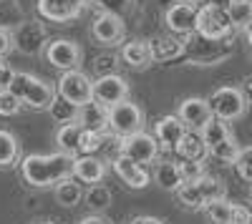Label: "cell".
<instances>
[{
    "label": "cell",
    "instance_id": "obj_1",
    "mask_svg": "<svg viewBox=\"0 0 252 224\" xmlns=\"http://www.w3.org/2000/svg\"><path fill=\"white\" fill-rule=\"evenodd\" d=\"M20 164V176L28 187L33 189H51L58 181L68 179L73 171V156L53 151V154H28L18 159Z\"/></svg>",
    "mask_w": 252,
    "mask_h": 224
},
{
    "label": "cell",
    "instance_id": "obj_2",
    "mask_svg": "<svg viewBox=\"0 0 252 224\" xmlns=\"http://www.w3.org/2000/svg\"><path fill=\"white\" fill-rule=\"evenodd\" d=\"M5 86L20 101V106L33 109V111H46L51 106V101L56 98V86L26 71H10Z\"/></svg>",
    "mask_w": 252,
    "mask_h": 224
},
{
    "label": "cell",
    "instance_id": "obj_3",
    "mask_svg": "<svg viewBox=\"0 0 252 224\" xmlns=\"http://www.w3.org/2000/svg\"><path fill=\"white\" fill-rule=\"evenodd\" d=\"M229 53H232V48H229L227 40H209L197 35L194 30L182 38V58H187L189 63L215 66L220 60H224Z\"/></svg>",
    "mask_w": 252,
    "mask_h": 224
},
{
    "label": "cell",
    "instance_id": "obj_4",
    "mask_svg": "<svg viewBox=\"0 0 252 224\" xmlns=\"http://www.w3.org/2000/svg\"><path fill=\"white\" fill-rule=\"evenodd\" d=\"M194 33L202 38H209V40H227L235 33V26L224 8L202 3L194 15Z\"/></svg>",
    "mask_w": 252,
    "mask_h": 224
},
{
    "label": "cell",
    "instance_id": "obj_5",
    "mask_svg": "<svg viewBox=\"0 0 252 224\" xmlns=\"http://www.w3.org/2000/svg\"><path fill=\"white\" fill-rule=\"evenodd\" d=\"M94 81L89 73H83L81 68H71V71H61V78L56 84V96H61L63 101H68L73 106H86L94 101Z\"/></svg>",
    "mask_w": 252,
    "mask_h": 224
},
{
    "label": "cell",
    "instance_id": "obj_6",
    "mask_svg": "<svg viewBox=\"0 0 252 224\" xmlns=\"http://www.w3.org/2000/svg\"><path fill=\"white\" fill-rule=\"evenodd\" d=\"M207 104H209L212 116L227 121V124L242 118L247 113V96L237 86H220L212 96L207 98Z\"/></svg>",
    "mask_w": 252,
    "mask_h": 224
},
{
    "label": "cell",
    "instance_id": "obj_7",
    "mask_svg": "<svg viewBox=\"0 0 252 224\" xmlns=\"http://www.w3.org/2000/svg\"><path fill=\"white\" fill-rule=\"evenodd\" d=\"M119 154L136 161V164H152V161H157L159 156V144L154 134H146V131H134V134H126V136H119Z\"/></svg>",
    "mask_w": 252,
    "mask_h": 224
},
{
    "label": "cell",
    "instance_id": "obj_8",
    "mask_svg": "<svg viewBox=\"0 0 252 224\" xmlns=\"http://www.w3.org/2000/svg\"><path fill=\"white\" fill-rule=\"evenodd\" d=\"M106 111H109V131L116 136H126V134H134V131L144 129V111H141V106H136L129 98L109 106Z\"/></svg>",
    "mask_w": 252,
    "mask_h": 224
},
{
    "label": "cell",
    "instance_id": "obj_9",
    "mask_svg": "<svg viewBox=\"0 0 252 224\" xmlns=\"http://www.w3.org/2000/svg\"><path fill=\"white\" fill-rule=\"evenodd\" d=\"M43 53H46V60H48L53 68H58V71L81 68V63H83V51H81V46L76 43V40H71V38L48 40Z\"/></svg>",
    "mask_w": 252,
    "mask_h": 224
},
{
    "label": "cell",
    "instance_id": "obj_10",
    "mask_svg": "<svg viewBox=\"0 0 252 224\" xmlns=\"http://www.w3.org/2000/svg\"><path fill=\"white\" fill-rule=\"evenodd\" d=\"M91 91H94V101H96V104L106 106V109L114 106V104H119V101H124V98H129V93H131L129 81H126L121 73L96 76Z\"/></svg>",
    "mask_w": 252,
    "mask_h": 224
},
{
    "label": "cell",
    "instance_id": "obj_11",
    "mask_svg": "<svg viewBox=\"0 0 252 224\" xmlns=\"http://www.w3.org/2000/svg\"><path fill=\"white\" fill-rule=\"evenodd\" d=\"M10 33H13V51H20L23 56H38L48 43V33L38 20H26Z\"/></svg>",
    "mask_w": 252,
    "mask_h": 224
},
{
    "label": "cell",
    "instance_id": "obj_12",
    "mask_svg": "<svg viewBox=\"0 0 252 224\" xmlns=\"http://www.w3.org/2000/svg\"><path fill=\"white\" fill-rule=\"evenodd\" d=\"M89 0H38V15L51 23H71L86 10Z\"/></svg>",
    "mask_w": 252,
    "mask_h": 224
},
{
    "label": "cell",
    "instance_id": "obj_13",
    "mask_svg": "<svg viewBox=\"0 0 252 224\" xmlns=\"http://www.w3.org/2000/svg\"><path fill=\"white\" fill-rule=\"evenodd\" d=\"M124 33H126V26H124V18L114 15V13H101L94 26H91V35L98 46L103 48H114L124 40Z\"/></svg>",
    "mask_w": 252,
    "mask_h": 224
},
{
    "label": "cell",
    "instance_id": "obj_14",
    "mask_svg": "<svg viewBox=\"0 0 252 224\" xmlns=\"http://www.w3.org/2000/svg\"><path fill=\"white\" fill-rule=\"evenodd\" d=\"M109 167L103 164V159H98L96 154H76L73 156V171L71 176L83 181V184H98L106 179Z\"/></svg>",
    "mask_w": 252,
    "mask_h": 224
},
{
    "label": "cell",
    "instance_id": "obj_15",
    "mask_svg": "<svg viewBox=\"0 0 252 224\" xmlns=\"http://www.w3.org/2000/svg\"><path fill=\"white\" fill-rule=\"evenodd\" d=\"M194 15H197V3H174L172 8H166L164 20H166V28L174 35H187L194 30Z\"/></svg>",
    "mask_w": 252,
    "mask_h": 224
},
{
    "label": "cell",
    "instance_id": "obj_16",
    "mask_svg": "<svg viewBox=\"0 0 252 224\" xmlns=\"http://www.w3.org/2000/svg\"><path fill=\"white\" fill-rule=\"evenodd\" d=\"M114 171H116V176L129 189H146V187L152 184V174L146 171V167L144 164H136V161L126 159L121 154L114 159Z\"/></svg>",
    "mask_w": 252,
    "mask_h": 224
},
{
    "label": "cell",
    "instance_id": "obj_17",
    "mask_svg": "<svg viewBox=\"0 0 252 224\" xmlns=\"http://www.w3.org/2000/svg\"><path fill=\"white\" fill-rule=\"evenodd\" d=\"M179 121L189 129V131H199L204 126V121L212 116V111H209V104L207 98H199V96H189L184 98L179 104V111H177Z\"/></svg>",
    "mask_w": 252,
    "mask_h": 224
},
{
    "label": "cell",
    "instance_id": "obj_18",
    "mask_svg": "<svg viewBox=\"0 0 252 224\" xmlns=\"http://www.w3.org/2000/svg\"><path fill=\"white\" fill-rule=\"evenodd\" d=\"M184 131H187V126L179 121V116H177V113H169V116H161V118L157 121V126H154V139H157L159 149L172 151L174 144L182 139Z\"/></svg>",
    "mask_w": 252,
    "mask_h": 224
},
{
    "label": "cell",
    "instance_id": "obj_19",
    "mask_svg": "<svg viewBox=\"0 0 252 224\" xmlns=\"http://www.w3.org/2000/svg\"><path fill=\"white\" fill-rule=\"evenodd\" d=\"M121 60L131 71H144L149 68L154 60H152V51H149V40H129L124 43L121 48Z\"/></svg>",
    "mask_w": 252,
    "mask_h": 224
},
{
    "label": "cell",
    "instance_id": "obj_20",
    "mask_svg": "<svg viewBox=\"0 0 252 224\" xmlns=\"http://www.w3.org/2000/svg\"><path fill=\"white\" fill-rule=\"evenodd\" d=\"M179 159H192V161H202L207 159V144H204V139L199 136V131H184L182 139L174 144L172 149Z\"/></svg>",
    "mask_w": 252,
    "mask_h": 224
},
{
    "label": "cell",
    "instance_id": "obj_21",
    "mask_svg": "<svg viewBox=\"0 0 252 224\" xmlns=\"http://www.w3.org/2000/svg\"><path fill=\"white\" fill-rule=\"evenodd\" d=\"M76 124H81L83 129H94V131H109V111H106V106L91 101V104L78 109Z\"/></svg>",
    "mask_w": 252,
    "mask_h": 224
},
{
    "label": "cell",
    "instance_id": "obj_22",
    "mask_svg": "<svg viewBox=\"0 0 252 224\" xmlns=\"http://www.w3.org/2000/svg\"><path fill=\"white\" fill-rule=\"evenodd\" d=\"M149 51H152V60L154 63H166V60H177L182 58V40L172 35H159L149 43Z\"/></svg>",
    "mask_w": 252,
    "mask_h": 224
},
{
    "label": "cell",
    "instance_id": "obj_23",
    "mask_svg": "<svg viewBox=\"0 0 252 224\" xmlns=\"http://www.w3.org/2000/svg\"><path fill=\"white\" fill-rule=\"evenodd\" d=\"M53 196H56V201L61 207L73 209L83 201V187L78 184V181H73V176H68V179L58 181V184L53 187Z\"/></svg>",
    "mask_w": 252,
    "mask_h": 224
},
{
    "label": "cell",
    "instance_id": "obj_24",
    "mask_svg": "<svg viewBox=\"0 0 252 224\" xmlns=\"http://www.w3.org/2000/svg\"><path fill=\"white\" fill-rule=\"evenodd\" d=\"M174 194H177V201H179L184 209L199 212V209L207 204L204 196H202V189H199V184H197V179H192V181H182V184L174 189Z\"/></svg>",
    "mask_w": 252,
    "mask_h": 224
},
{
    "label": "cell",
    "instance_id": "obj_25",
    "mask_svg": "<svg viewBox=\"0 0 252 224\" xmlns=\"http://www.w3.org/2000/svg\"><path fill=\"white\" fill-rule=\"evenodd\" d=\"M83 199H86V204L94 214H101V212H106L111 204H114V194L106 184H89V189L83 192Z\"/></svg>",
    "mask_w": 252,
    "mask_h": 224
},
{
    "label": "cell",
    "instance_id": "obj_26",
    "mask_svg": "<svg viewBox=\"0 0 252 224\" xmlns=\"http://www.w3.org/2000/svg\"><path fill=\"white\" fill-rule=\"evenodd\" d=\"M154 181L164 192H174L184 181L182 179V171H179V164H177V161H159L157 171H154Z\"/></svg>",
    "mask_w": 252,
    "mask_h": 224
},
{
    "label": "cell",
    "instance_id": "obj_27",
    "mask_svg": "<svg viewBox=\"0 0 252 224\" xmlns=\"http://www.w3.org/2000/svg\"><path fill=\"white\" fill-rule=\"evenodd\" d=\"M81 131H83V126H81V124H76V121H73V124H61V129H58V134H56V144H58V151L76 156V154H78Z\"/></svg>",
    "mask_w": 252,
    "mask_h": 224
},
{
    "label": "cell",
    "instance_id": "obj_28",
    "mask_svg": "<svg viewBox=\"0 0 252 224\" xmlns=\"http://www.w3.org/2000/svg\"><path fill=\"white\" fill-rule=\"evenodd\" d=\"M20 159V141L13 131L0 129V167H15Z\"/></svg>",
    "mask_w": 252,
    "mask_h": 224
},
{
    "label": "cell",
    "instance_id": "obj_29",
    "mask_svg": "<svg viewBox=\"0 0 252 224\" xmlns=\"http://www.w3.org/2000/svg\"><path fill=\"white\" fill-rule=\"evenodd\" d=\"M224 10H227L229 20H232L235 30L237 28L240 30L250 28V20H252V5H250V0H229Z\"/></svg>",
    "mask_w": 252,
    "mask_h": 224
},
{
    "label": "cell",
    "instance_id": "obj_30",
    "mask_svg": "<svg viewBox=\"0 0 252 224\" xmlns=\"http://www.w3.org/2000/svg\"><path fill=\"white\" fill-rule=\"evenodd\" d=\"M46 111L51 113V118L56 121V124H73V121L78 118V106L68 104V101H63L61 96H56L51 101V106Z\"/></svg>",
    "mask_w": 252,
    "mask_h": 224
},
{
    "label": "cell",
    "instance_id": "obj_31",
    "mask_svg": "<svg viewBox=\"0 0 252 224\" xmlns=\"http://www.w3.org/2000/svg\"><path fill=\"white\" fill-rule=\"evenodd\" d=\"M111 131H94V129H83L81 141H78V154H96L103 149V144L109 141Z\"/></svg>",
    "mask_w": 252,
    "mask_h": 224
},
{
    "label": "cell",
    "instance_id": "obj_32",
    "mask_svg": "<svg viewBox=\"0 0 252 224\" xmlns=\"http://www.w3.org/2000/svg\"><path fill=\"white\" fill-rule=\"evenodd\" d=\"M237 149H240V144H237V139L232 134V136H227V139H222V141H217V144L209 146L207 149V156H215L217 161H222V164H232Z\"/></svg>",
    "mask_w": 252,
    "mask_h": 224
},
{
    "label": "cell",
    "instance_id": "obj_33",
    "mask_svg": "<svg viewBox=\"0 0 252 224\" xmlns=\"http://www.w3.org/2000/svg\"><path fill=\"white\" fill-rule=\"evenodd\" d=\"M197 184H199V189H202L204 201L224 199V196H227V187H224V181H222V179H217V176H212V174H207V171L197 179Z\"/></svg>",
    "mask_w": 252,
    "mask_h": 224
},
{
    "label": "cell",
    "instance_id": "obj_34",
    "mask_svg": "<svg viewBox=\"0 0 252 224\" xmlns=\"http://www.w3.org/2000/svg\"><path fill=\"white\" fill-rule=\"evenodd\" d=\"M229 209H232V204H229L227 199H212V201H207L199 212H204L212 224H229Z\"/></svg>",
    "mask_w": 252,
    "mask_h": 224
},
{
    "label": "cell",
    "instance_id": "obj_35",
    "mask_svg": "<svg viewBox=\"0 0 252 224\" xmlns=\"http://www.w3.org/2000/svg\"><path fill=\"white\" fill-rule=\"evenodd\" d=\"M232 167L237 171V176L242 181H250L252 179V149L250 146H240L235 159H232Z\"/></svg>",
    "mask_w": 252,
    "mask_h": 224
},
{
    "label": "cell",
    "instance_id": "obj_36",
    "mask_svg": "<svg viewBox=\"0 0 252 224\" xmlns=\"http://www.w3.org/2000/svg\"><path fill=\"white\" fill-rule=\"evenodd\" d=\"M91 3H96L101 13H114L119 18L129 15L134 10V0H91Z\"/></svg>",
    "mask_w": 252,
    "mask_h": 224
},
{
    "label": "cell",
    "instance_id": "obj_37",
    "mask_svg": "<svg viewBox=\"0 0 252 224\" xmlns=\"http://www.w3.org/2000/svg\"><path fill=\"white\" fill-rule=\"evenodd\" d=\"M20 101L10 93V88L8 86H0V116H15V113H20Z\"/></svg>",
    "mask_w": 252,
    "mask_h": 224
},
{
    "label": "cell",
    "instance_id": "obj_38",
    "mask_svg": "<svg viewBox=\"0 0 252 224\" xmlns=\"http://www.w3.org/2000/svg\"><path fill=\"white\" fill-rule=\"evenodd\" d=\"M179 164V171H182V179L184 181H192V179H199L207 169H204V159L202 161H192V159H182L177 161Z\"/></svg>",
    "mask_w": 252,
    "mask_h": 224
},
{
    "label": "cell",
    "instance_id": "obj_39",
    "mask_svg": "<svg viewBox=\"0 0 252 224\" xmlns=\"http://www.w3.org/2000/svg\"><path fill=\"white\" fill-rule=\"evenodd\" d=\"M94 73H96V76L119 73V58H114L111 53H101V56L94 60Z\"/></svg>",
    "mask_w": 252,
    "mask_h": 224
},
{
    "label": "cell",
    "instance_id": "obj_40",
    "mask_svg": "<svg viewBox=\"0 0 252 224\" xmlns=\"http://www.w3.org/2000/svg\"><path fill=\"white\" fill-rule=\"evenodd\" d=\"M229 224H252V214L245 204H232L229 209Z\"/></svg>",
    "mask_w": 252,
    "mask_h": 224
},
{
    "label": "cell",
    "instance_id": "obj_41",
    "mask_svg": "<svg viewBox=\"0 0 252 224\" xmlns=\"http://www.w3.org/2000/svg\"><path fill=\"white\" fill-rule=\"evenodd\" d=\"M13 51V33L8 28H0V58H5Z\"/></svg>",
    "mask_w": 252,
    "mask_h": 224
},
{
    "label": "cell",
    "instance_id": "obj_42",
    "mask_svg": "<svg viewBox=\"0 0 252 224\" xmlns=\"http://www.w3.org/2000/svg\"><path fill=\"white\" fill-rule=\"evenodd\" d=\"M126 224H166V222H161L159 217H152V214H139V217H131Z\"/></svg>",
    "mask_w": 252,
    "mask_h": 224
},
{
    "label": "cell",
    "instance_id": "obj_43",
    "mask_svg": "<svg viewBox=\"0 0 252 224\" xmlns=\"http://www.w3.org/2000/svg\"><path fill=\"white\" fill-rule=\"evenodd\" d=\"M78 224H111L109 219H103L101 214H89V217H83Z\"/></svg>",
    "mask_w": 252,
    "mask_h": 224
},
{
    "label": "cell",
    "instance_id": "obj_44",
    "mask_svg": "<svg viewBox=\"0 0 252 224\" xmlns=\"http://www.w3.org/2000/svg\"><path fill=\"white\" fill-rule=\"evenodd\" d=\"M31 224H61L56 217H38V219H31Z\"/></svg>",
    "mask_w": 252,
    "mask_h": 224
},
{
    "label": "cell",
    "instance_id": "obj_45",
    "mask_svg": "<svg viewBox=\"0 0 252 224\" xmlns=\"http://www.w3.org/2000/svg\"><path fill=\"white\" fill-rule=\"evenodd\" d=\"M8 76H10V71L5 68V63H0V86L8 84Z\"/></svg>",
    "mask_w": 252,
    "mask_h": 224
},
{
    "label": "cell",
    "instance_id": "obj_46",
    "mask_svg": "<svg viewBox=\"0 0 252 224\" xmlns=\"http://www.w3.org/2000/svg\"><path fill=\"white\" fill-rule=\"evenodd\" d=\"M197 3H209V5H220V8H227L229 0H197Z\"/></svg>",
    "mask_w": 252,
    "mask_h": 224
},
{
    "label": "cell",
    "instance_id": "obj_47",
    "mask_svg": "<svg viewBox=\"0 0 252 224\" xmlns=\"http://www.w3.org/2000/svg\"><path fill=\"white\" fill-rule=\"evenodd\" d=\"M189 3H197V0H189Z\"/></svg>",
    "mask_w": 252,
    "mask_h": 224
}]
</instances>
